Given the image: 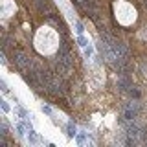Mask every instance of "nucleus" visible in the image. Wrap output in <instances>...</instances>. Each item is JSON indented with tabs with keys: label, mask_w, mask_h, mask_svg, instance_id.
Returning <instances> with one entry per match:
<instances>
[{
	"label": "nucleus",
	"mask_w": 147,
	"mask_h": 147,
	"mask_svg": "<svg viewBox=\"0 0 147 147\" xmlns=\"http://www.w3.org/2000/svg\"><path fill=\"white\" fill-rule=\"evenodd\" d=\"M13 63H15V66H17L20 72L31 70V66H33V61H31V57H28L24 52H15V53H13Z\"/></svg>",
	"instance_id": "obj_1"
},
{
	"label": "nucleus",
	"mask_w": 147,
	"mask_h": 147,
	"mask_svg": "<svg viewBox=\"0 0 147 147\" xmlns=\"http://www.w3.org/2000/svg\"><path fill=\"white\" fill-rule=\"evenodd\" d=\"M35 6L39 11H48V0H35Z\"/></svg>",
	"instance_id": "obj_2"
},
{
	"label": "nucleus",
	"mask_w": 147,
	"mask_h": 147,
	"mask_svg": "<svg viewBox=\"0 0 147 147\" xmlns=\"http://www.w3.org/2000/svg\"><path fill=\"white\" fill-rule=\"evenodd\" d=\"M66 134L68 136H70V138H74V136H76L77 134V131H76V125H74V123L70 121V123H68V127H66Z\"/></svg>",
	"instance_id": "obj_3"
},
{
	"label": "nucleus",
	"mask_w": 147,
	"mask_h": 147,
	"mask_svg": "<svg viewBox=\"0 0 147 147\" xmlns=\"http://www.w3.org/2000/svg\"><path fill=\"white\" fill-rule=\"evenodd\" d=\"M28 140H30V144H33V145H35V144H39V136H37L35 132L31 131V129H30V134H28Z\"/></svg>",
	"instance_id": "obj_4"
},
{
	"label": "nucleus",
	"mask_w": 147,
	"mask_h": 147,
	"mask_svg": "<svg viewBox=\"0 0 147 147\" xmlns=\"http://www.w3.org/2000/svg\"><path fill=\"white\" fill-rule=\"evenodd\" d=\"M77 44H79L81 48H86V46H88V40H86L83 35H79V37H77Z\"/></svg>",
	"instance_id": "obj_5"
},
{
	"label": "nucleus",
	"mask_w": 147,
	"mask_h": 147,
	"mask_svg": "<svg viewBox=\"0 0 147 147\" xmlns=\"http://www.w3.org/2000/svg\"><path fill=\"white\" fill-rule=\"evenodd\" d=\"M76 140H77V144L83 145L85 144V140H86V134H76Z\"/></svg>",
	"instance_id": "obj_6"
},
{
	"label": "nucleus",
	"mask_w": 147,
	"mask_h": 147,
	"mask_svg": "<svg viewBox=\"0 0 147 147\" xmlns=\"http://www.w3.org/2000/svg\"><path fill=\"white\" fill-rule=\"evenodd\" d=\"M76 31H77L79 35H83V31H85V28H83V24H81V22H76Z\"/></svg>",
	"instance_id": "obj_7"
},
{
	"label": "nucleus",
	"mask_w": 147,
	"mask_h": 147,
	"mask_svg": "<svg viewBox=\"0 0 147 147\" xmlns=\"http://www.w3.org/2000/svg\"><path fill=\"white\" fill-rule=\"evenodd\" d=\"M0 105H2V110H4V112H9V105H7V101H6V99L0 101Z\"/></svg>",
	"instance_id": "obj_8"
},
{
	"label": "nucleus",
	"mask_w": 147,
	"mask_h": 147,
	"mask_svg": "<svg viewBox=\"0 0 147 147\" xmlns=\"http://www.w3.org/2000/svg\"><path fill=\"white\" fill-rule=\"evenodd\" d=\"M42 112H44V114H48V116H52V109H50L48 105H42Z\"/></svg>",
	"instance_id": "obj_9"
},
{
	"label": "nucleus",
	"mask_w": 147,
	"mask_h": 147,
	"mask_svg": "<svg viewBox=\"0 0 147 147\" xmlns=\"http://www.w3.org/2000/svg\"><path fill=\"white\" fill-rule=\"evenodd\" d=\"M90 55H92V48H90V46H86V48H85V57L90 59Z\"/></svg>",
	"instance_id": "obj_10"
},
{
	"label": "nucleus",
	"mask_w": 147,
	"mask_h": 147,
	"mask_svg": "<svg viewBox=\"0 0 147 147\" xmlns=\"http://www.w3.org/2000/svg\"><path fill=\"white\" fill-rule=\"evenodd\" d=\"M17 132H18V134H24V125H22V123H18V125H17Z\"/></svg>",
	"instance_id": "obj_11"
},
{
	"label": "nucleus",
	"mask_w": 147,
	"mask_h": 147,
	"mask_svg": "<svg viewBox=\"0 0 147 147\" xmlns=\"http://www.w3.org/2000/svg\"><path fill=\"white\" fill-rule=\"evenodd\" d=\"M0 86H2V92H4V94H7V92H9V88H7V85H6V83H0Z\"/></svg>",
	"instance_id": "obj_12"
}]
</instances>
